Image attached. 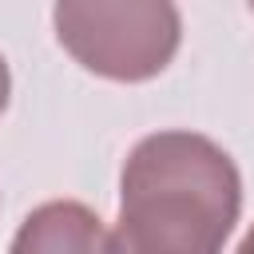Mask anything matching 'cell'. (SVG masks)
<instances>
[{
  "instance_id": "3",
  "label": "cell",
  "mask_w": 254,
  "mask_h": 254,
  "mask_svg": "<svg viewBox=\"0 0 254 254\" xmlns=\"http://www.w3.org/2000/svg\"><path fill=\"white\" fill-rule=\"evenodd\" d=\"M16 254H103L111 250V234L99 214L83 202H44L36 206L12 238Z\"/></svg>"
},
{
  "instance_id": "4",
  "label": "cell",
  "mask_w": 254,
  "mask_h": 254,
  "mask_svg": "<svg viewBox=\"0 0 254 254\" xmlns=\"http://www.w3.org/2000/svg\"><path fill=\"white\" fill-rule=\"evenodd\" d=\"M8 95H12V75H8V64H4V56H0V115H4V107H8Z\"/></svg>"
},
{
  "instance_id": "6",
  "label": "cell",
  "mask_w": 254,
  "mask_h": 254,
  "mask_svg": "<svg viewBox=\"0 0 254 254\" xmlns=\"http://www.w3.org/2000/svg\"><path fill=\"white\" fill-rule=\"evenodd\" d=\"M250 8H254V0H250Z\"/></svg>"
},
{
  "instance_id": "5",
  "label": "cell",
  "mask_w": 254,
  "mask_h": 254,
  "mask_svg": "<svg viewBox=\"0 0 254 254\" xmlns=\"http://www.w3.org/2000/svg\"><path fill=\"white\" fill-rule=\"evenodd\" d=\"M238 250H242V254H250V250H254V230H250V234L238 242Z\"/></svg>"
},
{
  "instance_id": "2",
  "label": "cell",
  "mask_w": 254,
  "mask_h": 254,
  "mask_svg": "<svg viewBox=\"0 0 254 254\" xmlns=\"http://www.w3.org/2000/svg\"><path fill=\"white\" fill-rule=\"evenodd\" d=\"M52 24L79 67L115 83L155 79L183 40L175 0H56Z\"/></svg>"
},
{
  "instance_id": "1",
  "label": "cell",
  "mask_w": 254,
  "mask_h": 254,
  "mask_svg": "<svg viewBox=\"0 0 254 254\" xmlns=\"http://www.w3.org/2000/svg\"><path fill=\"white\" fill-rule=\"evenodd\" d=\"M242 214L234 159L206 135H143L119 175V222L111 250L127 254H214Z\"/></svg>"
}]
</instances>
